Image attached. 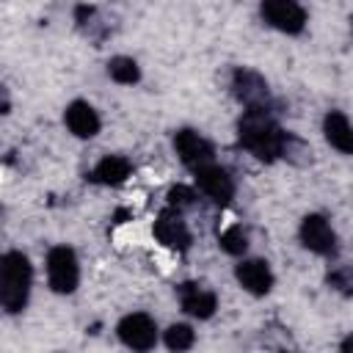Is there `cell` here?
<instances>
[{"label":"cell","mask_w":353,"mask_h":353,"mask_svg":"<svg viewBox=\"0 0 353 353\" xmlns=\"http://www.w3.org/2000/svg\"><path fill=\"white\" fill-rule=\"evenodd\" d=\"M154 237L165 245V248H174V251H188L190 248V229L188 223L182 221V212L174 210V207H165L157 221H154Z\"/></svg>","instance_id":"9"},{"label":"cell","mask_w":353,"mask_h":353,"mask_svg":"<svg viewBox=\"0 0 353 353\" xmlns=\"http://www.w3.org/2000/svg\"><path fill=\"white\" fill-rule=\"evenodd\" d=\"M74 22H77V28L83 30V33H88L91 39H102L105 36V25H102V19H99V14H97V8L94 6H77L74 8Z\"/></svg>","instance_id":"18"},{"label":"cell","mask_w":353,"mask_h":353,"mask_svg":"<svg viewBox=\"0 0 353 353\" xmlns=\"http://www.w3.org/2000/svg\"><path fill=\"white\" fill-rule=\"evenodd\" d=\"M240 287L251 295H268L273 290V270L265 259H243L234 270Z\"/></svg>","instance_id":"12"},{"label":"cell","mask_w":353,"mask_h":353,"mask_svg":"<svg viewBox=\"0 0 353 353\" xmlns=\"http://www.w3.org/2000/svg\"><path fill=\"white\" fill-rule=\"evenodd\" d=\"M108 74L119 85H132V83L141 80V66L132 58H127V55H116V58L108 61Z\"/></svg>","instance_id":"16"},{"label":"cell","mask_w":353,"mask_h":353,"mask_svg":"<svg viewBox=\"0 0 353 353\" xmlns=\"http://www.w3.org/2000/svg\"><path fill=\"white\" fill-rule=\"evenodd\" d=\"M218 243H221V248H223L226 254L240 256V254H245V248H248V232H245L240 223H234V226H229L226 232H221Z\"/></svg>","instance_id":"20"},{"label":"cell","mask_w":353,"mask_h":353,"mask_svg":"<svg viewBox=\"0 0 353 353\" xmlns=\"http://www.w3.org/2000/svg\"><path fill=\"white\" fill-rule=\"evenodd\" d=\"M33 284L30 259L22 251H6L0 259V303L8 314H19Z\"/></svg>","instance_id":"2"},{"label":"cell","mask_w":353,"mask_h":353,"mask_svg":"<svg viewBox=\"0 0 353 353\" xmlns=\"http://www.w3.org/2000/svg\"><path fill=\"white\" fill-rule=\"evenodd\" d=\"M281 138L284 130L276 124L270 108H245L237 121V141L245 152H251L256 160L273 163L281 157Z\"/></svg>","instance_id":"1"},{"label":"cell","mask_w":353,"mask_h":353,"mask_svg":"<svg viewBox=\"0 0 353 353\" xmlns=\"http://www.w3.org/2000/svg\"><path fill=\"white\" fill-rule=\"evenodd\" d=\"M63 124L69 127V132H72L74 138H94V135L99 132V127H102L99 113H97L88 102H83V99H74V102L63 110Z\"/></svg>","instance_id":"13"},{"label":"cell","mask_w":353,"mask_h":353,"mask_svg":"<svg viewBox=\"0 0 353 353\" xmlns=\"http://www.w3.org/2000/svg\"><path fill=\"white\" fill-rule=\"evenodd\" d=\"M163 342L168 350H190L196 342V331L188 323H174L163 331Z\"/></svg>","instance_id":"17"},{"label":"cell","mask_w":353,"mask_h":353,"mask_svg":"<svg viewBox=\"0 0 353 353\" xmlns=\"http://www.w3.org/2000/svg\"><path fill=\"white\" fill-rule=\"evenodd\" d=\"M350 28H353V22H350Z\"/></svg>","instance_id":"24"},{"label":"cell","mask_w":353,"mask_h":353,"mask_svg":"<svg viewBox=\"0 0 353 353\" xmlns=\"http://www.w3.org/2000/svg\"><path fill=\"white\" fill-rule=\"evenodd\" d=\"M196 204V193H193V188H188V185H174L171 190H168V207H174V210H190Z\"/></svg>","instance_id":"22"},{"label":"cell","mask_w":353,"mask_h":353,"mask_svg":"<svg viewBox=\"0 0 353 353\" xmlns=\"http://www.w3.org/2000/svg\"><path fill=\"white\" fill-rule=\"evenodd\" d=\"M309 143H303L298 135H292V132H284V138H281V157L284 160H290V163H295V165H306L309 163Z\"/></svg>","instance_id":"19"},{"label":"cell","mask_w":353,"mask_h":353,"mask_svg":"<svg viewBox=\"0 0 353 353\" xmlns=\"http://www.w3.org/2000/svg\"><path fill=\"white\" fill-rule=\"evenodd\" d=\"M323 135H325V141H328L336 152L353 154V124L347 121L345 113L328 110L325 119H323Z\"/></svg>","instance_id":"14"},{"label":"cell","mask_w":353,"mask_h":353,"mask_svg":"<svg viewBox=\"0 0 353 353\" xmlns=\"http://www.w3.org/2000/svg\"><path fill=\"white\" fill-rule=\"evenodd\" d=\"M262 17L270 28L281 33H301L306 25V11L298 0H262Z\"/></svg>","instance_id":"7"},{"label":"cell","mask_w":353,"mask_h":353,"mask_svg":"<svg viewBox=\"0 0 353 353\" xmlns=\"http://www.w3.org/2000/svg\"><path fill=\"white\" fill-rule=\"evenodd\" d=\"M298 234H301L303 248H309L312 254H317V256H334L336 254V232L331 229V223L323 215L309 212L301 221Z\"/></svg>","instance_id":"6"},{"label":"cell","mask_w":353,"mask_h":353,"mask_svg":"<svg viewBox=\"0 0 353 353\" xmlns=\"http://www.w3.org/2000/svg\"><path fill=\"white\" fill-rule=\"evenodd\" d=\"M116 334L124 347L130 350H152L157 345V323L146 312L124 314L116 325Z\"/></svg>","instance_id":"4"},{"label":"cell","mask_w":353,"mask_h":353,"mask_svg":"<svg viewBox=\"0 0 353 353\" xmlns=\"http://www.w3.org/2000/svg\"><path fill=\"white\" fill-rule=\"evenodd\" d=\"M325 284L342 295H353V265H339L325 276Z\"/></svg>","instance_id":"21"},{"label":"cell","mask_w":353,"mask_h":353,"mask_svg":"<svg viewBox=\"0 0 353 353\" xmlns=\"http://www.w3.org/2000/svg\"><path fill=\"white\" fill-rule=\"evenodd\" d=\"M196 185L204 196H210L215 204H229L234 199V179L229 176L226 168L215 165V163H204L196 171Z\"/></svg>","instance_id":"8"},{"label":"cell","mask_w":353,"mask_h":353,"mask_svg":"<svg viewBox=\"0 0 353 353\" xmlns=\"http://www.w3.org/2000/svg\"><path fill=\"white\" fill-rule=\"evenodd\" d=\"M176 295H179V306L182 312H188L190 317L196 320H210L218 309V298L212 290H207L204 284H196V281H185L176 287Z\"/></svg>","instance_id":"11"},{"label":"cell","mask_w":353,"mask_h":353,"mask_svg":"<svg viewBox=\"0 0 353 353\" xmlns=\"http://www.w3.org/2000/svg\"><path fill=\"white\" fill-rule=\"evenodd\" d=\"M232 94L237 97L240 105L245 108H268L270 105V88L268 80L245 66H237L232 74Z\"/></svg>","instance_id":"5"},{"label":"cell","mask_w":353,"mask_h":353,"mask_svg":"<svg viewBox=\"0 0 353 353\" xmlns=\"http://www.w3.org/2000/svg\"><path fill=\"white\" fill-rule=\"evenodd\" d=\"M342 350H353V334L347 336V339H342V345H339Z\"/></svg>","instance_id":"23"},{"label":"cell","mask_w":353,"mask_h":353,"mask_svg":"<svg viewBox=\"0 0 353 353\" xmlns=\"http://www.w3.org/2000/svg\"><path fill=\"white\" fill-rule=\"evenodd\" d=\"M130 174H132V163L127 157H121V154H105L94 165V171L88 174V179L97 182V185H121V182H127Z\"/></svg>","instance_id":"15"},{"label":"cell","mask_w":353,"mask_h":353,"mask_svg":"<svg viewBox=\"0 0 353 353\" xmlns=\"http://www.w3.org/2000/svg\"><path fill=\"white\" fill-rule=\"evenodd\" d=\"M47 281L58 295H69L80 284V265L69 245H55L47 251Z\"/></svg>","instance_id":"3"},{"label":"cell","mask_w":353,"mask_h":353,"mask_svg":"<svg viewBox=\"0 0 353 353\" xmlns=\"http://www.w3.org/2000/svg\"><path fill=\"white\" fill-rule=\"evenodd\" d=\"M174 149H176V154H179V160L188 165V168H199V165H204V163H212V157H215V152H212V143L204 138V135H199L196 130H176L174 132Z\"/></svg>","instance_id":"10"}]
</instances>
